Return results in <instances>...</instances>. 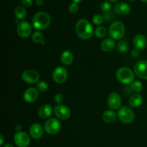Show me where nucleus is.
Segmentation results:
<instances>
[{"label": "nucleus", "instance_id": "19", "mask_svg": "<svg viewBox=\"0 0 147 147\" xmlns=\"http://www.w3.org/2000/svg\"><path fill=\"white\" fill-rule=\"evenodd\" d=\"M116 42L115 40H113L112 38H108L106 40H103L100 44V47L103 51L106 52V53H109V52H111L114 50L116 47Z\"/></svg>", "mask_w": 147, "mask_h": 147}, {"label": "nucleus", "instance_id": "3", "mask_svg": "<svg viewBox=\"0 0 147 147\" xmlns=\"http://www.w3.org/2000/svg\"><path fill=\"white\" fill-rule=\"evenodd\" d=\"M134 72L130 68L126 67H122L116 72V78L118 81L123 84H131L134 81Z\"/></svg>", "mask_w": 147, "mask_h": 147}, {"label": "nucleus", "instance_id": "36", "mask_svg": "<svg viewBox=\"0 0 147 147\" xmlns=\"http://www.w3.org/2000/svg\"><path fill=\"white\" fill-rule=\"evenodd\" d=\"M0 139H1V142H0V146H2L4 144V138H3L2 135H0Z\"/></svg>", "mask_w": 147, "mask_h": 147}, {"label": "nucleus", "instance_id": "6", "mask_svg": "<svg viewBox=\"0 0 147 147\" xmlns=\"http://www.w3.org/2000/svg\"><path fill=\"white\" fill-rule=\"evenodd\" d=\"M61 129V123L60 121L55 118H51L46 121L44 125V129L48 134L54 135L60 131Z\"/></svg>", "mask_w": 147, "mask_h": 147}, {"label": "nucleus", "instance_id": "21", "mask_svg": "<svg viewBox=\"0 0 147 147\" xmlns=\"http://www.w3.org/2000/svg\"><path fill=\"white\" fill-rule=\"evenodd\" d=\"M60 60L62 63L65 65H70L73 63L74 60V57H73V53L69 50H65L61 55L60 57Z\"/></svg>", "mask_w": 147, "mask_h": 147}, {"label": "nucleus", "instance_id": "22", "mask_svg": "<svg viewBox=\"0 0 147 147\" xmlns=\"http://www.w3.org/2000/svg\"><path fill=\"white\" fill-rule=\"evenodd\" d=\"M116 116H117V114L113 111V110H108L103 113L102 119H103V121H105L106 123H111L115 121V120L116 119Z\"/></svg>", "mask_w": 147, "mask_h": 147}, {"label": "nucleus", "instance_id": "8", "mask_svg": "<svg viewBox=\"0 0 147 147\" xmlns=\"http://www.w3.org/2000/svg\"><path fill=\"white\" fill-rule=\"evenodd\" d=\"M15 144L18 147H27L30 144V138L24 131H17L14 136Z\"/></svg>", "mask_w": 147, "mask_h": 147}, {"label": "nucleus", "instance_id": "39", "mask_svg": "<svg viewBox=\"0 0 147 147\" xmlns=\"http://www.w3.org/2000/svg\"><path fill=\"white\" fill-rule=\"evenodd\" d=\"M72 1H73L74 3H76V4H78V3L81 2V1H83V0H72Z\"/></svg>", "mask_w": 147, "mask_h": 147}, {"label": "nucleus", "instance_id": "25", "mask_svg": "<svg viewBox=\"0 0 147 147\" xmlns=\"http://www.w3.org/2000/svg\"><path fill=\"white\" fill-rule=\"evenodd\" d=\"M131 88L133 90L134 92H135L136 93H139V92L142 91L143 90V84L141 81L139 80H134L133 83L131 84Z\"/></svg>", "mask_w": 147, "mask_h": 147}, {"label": "nucleus", "instance_id": "30", "mask_svg": "<svg viewBox=\"0 0 147 147\" xmlns=\"http://www.w3.org/2000/svg\"><path fill=\"white\" fill-rule=\"evenodd\" d=\"M92 20H93V22L94 24H96V25H100L103 22L104 18L100 14H95L93 17Z\"/></svg>", "mask_w": 147, "mask_h": 147}, {"label": "nucleus", "instance_id": "31", "mask_svg": "<svg viewBox=\"0 0 147 147\" xmlns=\"http://www.w3.org/2000/svg\"><path fill=\"white\" fill-rule=\"evenodd\" d=\"M68 9L69 11H70V12H71L72 14H76V13L78 11L79 7L78 5V4L73 2L69 5Z\"/></svg>", "mask_w": 147, "mask_h": 147}, {"label": "nucleus", "instance_id": "28", "mask_svg": "<svg viewBox=\"0 0 147 147\" xmlns=\"http://www.w3.org/2000/svg\"><path fill=\"white\" fill-rule=\"evenodd\" d=\"M37 89L40 93H45L48 90V84L46 82L42 81V80L39 81L37 83Z\"/></svg>", "mask_w": 147, "mask_h": 147}, {"label": "nucleus", "instance_id": "10", "mask_svg": "<svg viewBox=\"0 0 147 147\" xmlns=\"http://www.w3.org/2000/svg\"><path fill=\"white\" fill-rule=\"evenodd\" d=\"M23 81L29 84H34L38 83L40 80V74L34 70H27L22 74Z\"/></svg>", "mask_w": 147, "mask_h": 147}, {"label": "nucleus", "instance_id": "37", "mask_svg": "<svg viewBox=\"0 0 147 147\" xmlns=\"http://www.w3.org/2000/svg\"><path fill=\"white\" fill-rule=\"evenodd\" d=\"M16 130H17V131H21V129H22V127H21V126H20V125H17V126H16Z\"/></svg>", "mask_w": 147, "mask_h": 147}, {"label": "nucleus", "instance_id": "41", "mask_svg": "<svg viewBox=\"0 0 147 147\" xmlns=\"http://www.w3.org/2000/svg\"><path fill=\"white\" fill-rule=\"evenodd\" d=\"M140 1H142V2H145V3L147 2V0H140Z\"/></svg>", "mask_w": 147, "mask_h": 147}, {"label": "nucleus", "instance_id": "20", "mask_svg": "<svg viewBox=\"0 0 147 147\" xmlns=\"http://www.w3.org/2000/svg\"><path fill=\"white\" fill-rule=\"evenodd\" d=\"M143 96L139 93H134L129 98V105L131 108H137L143 103Z\"/></svg>", "mask_w": 147, "mask_h": 147}, {"label": "nucleus", "instance_id": "34", "mask_svg": "<svg viewBox=\"0 0 147 147\" xmlns=\"http://www.w3.org/2000/svg\"><path fill=\"white\" fill-rule=\"evenodd\" d=\"M131 55L133 56L134 57H137L139 55V51H138L137 50H134L133 51L131 52Z\"/></svg>", "mask_w": 147, "mask_h": 147}, {"label": "nucleus", "instance_id": "7", "mask_svg": "<svg viewBox=\"0 0 147 147\" xmlns=\"http://www.w3.org/2000/svg\"><path fill=\"white\" fill-rule=\"evenodd\" d=\"M68 76L67 70L64 67L59 66L57 67L53 72V78L55 83L62 84L66 81Z\"/></svg>", "mask_w": 147, "mask_h": 147}, {"label": "nucleus", "instance_id": "11", "mask_svg": "<svg viewBox=\"0 0 147 147\" xmlns=\"http://www.w3.org/2000/svg\"><path fill=\"white\" fill-rule=\"evenodd\" d=\"M17 33L22 38H27L32 33V27L26 21H22L17 24Z\"/></svg>", "mask_w": 147, "mask_h": 147}, {"label": "nucleus", "instance_id": "12", "mask_svg": "<svg viewBox=\"0 0 147 147\" xmlns=\"http://www.w3.org/2000/svg\"><path fill=\"white\" fill-rule=\"evenodd\" d=\"M55 116L60 120H67L70 118L71 112L67 106L63 104H59L56 106L54 109Z\"/></svg>", "mask_w": 147, "mask_h": 147}, {"label": "nucleus", "instance_id": "23", "mask_svg": "<svg viewBox=\"0 0 147 147\" xmlns=\"http://www.w3.org/2000/svg\"><path fill=\"white\" fill-rule=\"evenodd\" d=\"M14 15L19 20H23V19L25 18L26 15H27V11L24 7H22V6H19L15 8Z\"/></svg>", "mask_w": 147, "mask_h": 147}, {"label": "nucleus", "instance_id": "32", "mask_svg": "<svg viewBox=\"0 0 147 147\" xmlns=\"http://www.w3.org/2000/svg\"><path fill=\"white\" fill-rule=\"evenodd\" d=\"M55 102L57 104H61L63 101H64V96L61 93H57L54 97Z\"/></svg>", "mask_w": 147, "mask_h": 147}, {"label": "nucleus", "instance_id": "4", "mask_svg": "<svg viewBox=\"0 0 147 147\" xmlns=\"http://www.w3.org/2000/svg\"><path fill=\"white\" fill-rule=\"evenodd\" d=\"M109 32L113 40H121L125 34L124 24L120 21L113 22L109 27Z\"/></svg>", "mask_w": 147, "mask_h": 147}, {"label": "nucleus", "instance_id": "26", "mask_svg": "<svg viewBox=\"0 0 147 147\" xmlns=\"http://www.w3.org/2000/svg\"><path fill=\"white\" fill-rule=\"evenodd\" d=\"M107 34V30L104 27H98L95 30V35L98 38H103Z\"/></svg>", "mask_w": 147, "mask_h": 147}, {"label": "nucleus", "instance_id": "24", "mask_svg": "<svg viewBox=\"0 0 147 147\" xmlns=\"http://www.w3.org/2000/svg\"><path fill=\"white\" fill-rule=\"evenodd\" d=\"M116 47H117V50L119 53H125L129 50V43L126 41H125V40H121V41H119L118 42Z\"/></svg>", "mask_w": 147, "mask_h": 147}, {"label": "nucleus", "instance_id": "17", "mask_svg": "<svg viewBox=\"0 0 147 147\" xmlns=\"http://www.w3.org/2000/svg\"><path fill=\"white\" fill-rule=\"evenodd\" d=\"M131 8L130 5L125 2H118L114 6L115 12L120 15H128L131 12Z\"/></svg>", "mask_w": 147, "mask_h": 147}, {"label": "nucleus", "instance_id": "29", "mask_svg": "<svg viewBox=\"0 0 147 147\" xmlns=\"http://www.w3.org/2000/svg\"><path fill=\"white\" fill-rule=\"evenodd\" d=\"M100 9L102 10L103 13L109 12L111 9V4L109 1H104L101 3L100 4Z\"/></svg>", "mask_w": 147, "mask_h": 147}, {"label": "nucleus", "instance_id": "18", "mask_svg": "<svg viewBox=\"0 0 147 147\" xmlns=\"http://www.w3.org/2000/svg\"><path fill=\"white\" fill-rule=\"evenodd\" d=\"M53 113V107L50 104H44L39 109L38 116L42 119H46L50 117Z\"/></svg>", "mask_w": 147, "mask_h": 147}, {"label": "nucleus", "instance_id": "13", "mask_svg": "<svg viewBox=\"0 0 147 147\" xmlns=\"http://www.w3.org/2000/svg\"><path fill=\"white\" fill-rule=\"evenodd\" d=\"M108 106L111 110H118L121 109V98L120 96L116 93H111L107 98Z\"/></svg>", "mask_w": 147, "mask_h": 147}, {"label": "nucleus", "instance_id": "1", "mask_svg": "<svg viewBox=\"0 0 147 147\" xmlns=\"http://www.w3.org/2000/svg\"><path fill=\"white\" fill-rule=\"evenodd\" d=\"M76 32L77 35L82 40H89L93 34V27L88 20L80 19L76 24Z\"/></svg>", "mask_w": 147, "mask_h": 147}, {"label": "nucleus", "instance_id": "40", "mask_svg": "<svg viewBox=\"0 0 147 147\" xmlns=\"http://www.w3.org/2000/svg\"><path fill=\"white\" fill-rule=\"evenodd\" d=\"M109 1H111V2H116V1H118L119 0H109Z\"/></svg>", "mask_w": 147, "mask_h": 147}, {"label": "nucleus", "instance_id": "35", "mask_svg": "<svg viewBox=\"0 0 147 147\" xmlns=\"http://www.w3.org/2000/svg\"><path fill=\"white\" fill-rule=\"evenodd\" d=\"M36 4L37 6H42L43 4V0H36Z\"/></svg>", "mask_w": 147, "mask_h": 147}, {"label": "nucleus", "instance_id": "38", "mask_svg": "<svg viewBox=\"0 0 147 147\" xmlns=\"http://www.w3.org/2000/svg\"><path fill=\"white\" fill-rule=\"evenodd\" d=\"M4 147H14V146H13V145L11 144L8 143V144H6L4 146Z\"/></svg>", "mask_w": 147, "mask_h": 147}, {"label": "nucleus", "instance_id": "2", "mask_svg": "<svg viewBox=\"0 0 147 147\" xmlns=\"http://www.w3.org/2000/svg\"><path fill=\"white\" fill-rule=\"evenodd\" d=\"M51 23V17L50 14L45 11H39L36 13L32 18V24L35 29L40 31L48 28Z\"/></svg>", "mask_w": 147, "mask_h": 147}, {"label": "nucleus", "instance_id": "9", "mask_svg": "<svg viewBox=\"0 0 147 147\" xmlns=\"http://www.w3.org/2000/svg\"><path fill=\"white\" fill-rule=\"evenodd\" d=\"M134 72L140 78L147 80V60H139L134 67Z\"/></svg>", "mask_w": 147, "mask_h": 147}, {"label": "nucleus", "instance_id": "14", "mask_svg": "<svg viewBox=\"0 0 147 147\" xmlns=\"http://www.w3.org/2000/svg\"><path fill=\"white\" fill-rule=\"evenodd\" d=\"M39 96V91L34 88H28L23 93V98L24 101L28 103H34L37 100Z\"/></svg>", "mask_w": 147, "mask_h": 147}, {"label": "nucleus", "instance_id": "16", "mask_svg": "<svg viewBox=\"0 0 147 147\" xmlns=\"http://www.w3.org/2000/svg\"><path fill=\"white\" fill-rule=\"evenodd\" d=\"M30 135L32 139L37 140L41 139L43 135V128L40 123H34L30 128Z\"/></svg>", "mask_w": 147, "mask_h": 147}, {"label": "nucleus", "instance_id": "15", "mask_svg": "<svg viewBox=\"0 0 147 147\" xmlns=\"http://www.w3.org/2000/svg\"><path fill=\"white\" fill-rule=\"evenodd\" d=\"M133 43L136 50H137L138 51H142L146 47L147 40L146 37L142 34H136L134 38Z\"/></svg>", "mask_w": 147, "mask_h": 147}, {"label": "nucleus", "instance_id": "27", "mask_svg": "<svg viewBox=\"0 0 147 147\" xmlns=\"http://www.w3.org/2000/svg\"><path fill=\"white\" fill-rule=\"evenodd\" d=\"M32 40L34 43H37V44L42 42L43 40V34L39 31L34 32L32 35Z\"/></svg>", "mask_w": 147, "mask_h": 147}, {"label": "nucleus", "instance_id": "42", "mask_svg": "<svg viewBox=\"0 0 147 147\" xmlns=\"http://www.w3.org/2000/svg\"><path fill=\"white\" fill-rule=\"evenodd\" d=\"M129 1H136V0H129Z\"/></svg>", "mask_w": 147, "mask_h": 147}, {"label": "nucleus", "instance_id": "5", "mask_svg": "<svg viewBox=\"0 0 147 147\" xmlns=\"http://www.w3.org/2000/svg\"><path fill=\"white\" fill-rule=\"evenodd\" d=\"M117 116L121 121L124 123H132L135 118L134 112L130 107H128V106H123L119 109Z\"/></svg>", "mask_w": 147, "mask_h": 147}, {"label": "nucleus", "instance_id": "33", "mask_svg": "<svg viewBox=\"0 0 147 147\" xmlns=\"http://www.w3.org/2000/svg\"><path fill=\"white\" fill-rule=\"evenodd\" d=\"M22 4L23 7H30L32 4V0H22Z\"/></svg>", "mask_w": 147, "mask_h": 147}]
</instances>
